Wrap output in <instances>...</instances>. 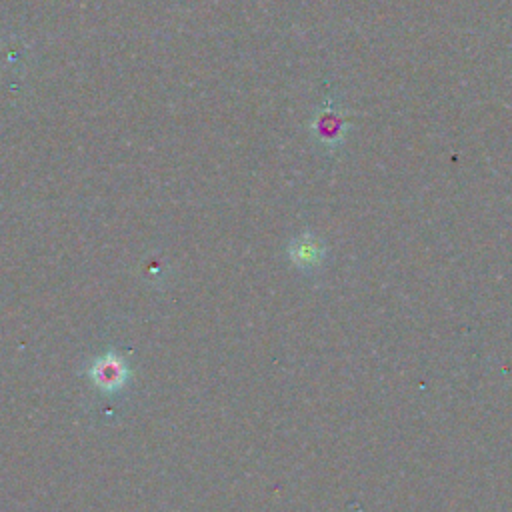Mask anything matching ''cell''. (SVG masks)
Returning <instances> with one entry per match:
<instances>
[{
	"label": "cell",
	"instance_id": "1",
	"mask_svg": "<svg viewBox=\"0 0 512 512\" xmlns=\"http://www.w3.org/2000/svg\"><path fill=\"white\" fill-rule=\"evenodd\" d=\"M86 374L94 388L102 392H118L120 388L126 386L132 370L124 356H120L116 350H108L96 360H92Z\"/></svg>",
	"mask_w": 512,
	"mask_h": 512
},
{
	"label": "cell",
	"instance_id": "3",
	"mask_svg": "<svg viewBox=\"0 0 512 512\" xmlns=\"http://www.w3.org/2000/svg\"><path fill=\"white\" fill-rule=\"evenodd\" d=\"M316 132L320 134L322 142H334V140H340V134H342V122L340 118L328 108L326 112H322L316 120Z\"/></svg>",
	"mask_w": 512,
	"mask_h": 512
},
{
	"label": "cell",
	"instance_id": "2",
	"mask_svg": "<svg viewBox=\"0 0 512 512\" xmlns=\"http://www.w3.org/2000/svg\"><path fill=\"white\" fill-rule=\"evenodd\" d=\"M328 254L326 244L312 232H302L298 236H294L288 244V256L290 262L298 268V270H316L322 266L324 258Z\"/></svg>",
	"mask_w": 512,
	"mask_h": 512
}]
</instances>
